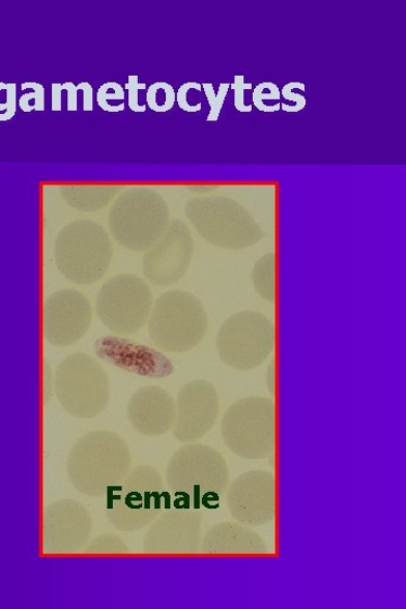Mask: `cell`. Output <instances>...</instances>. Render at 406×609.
I'll use <instances>...</instances> for the list:
<instances>
[{"label": "cell", "instance_id": "1", "mask_svg": "<svg viewBox=\"0 0 406 609\" xmlns=\"http://www.w3.org/2000/svg\"><path fill=\"white\" fill-rule=\"evenodd\" d=\"M229 485V470L215 448L189 443L173 454L166 470V486L174 504L203 513L220 506Z\"/></svg>", "mask_w": 406, "mask_h": 609}, {"label": "cell", "instance_id": "2", "mask_svg": "<svg viewBox=\"0 0 406 609\" xmlns=\"http://www.w3.org/2000/svg\"><path fill=\"white\" fill-rule=\"evenodd\" d=\"M131 454L117 433L102 430L84 434L67 458L73 486L87 497H101L131 471Z\"/></svg>", "mask_w": 406, "mask_h": 609}, {"label": "cell", "instance_id": "3", "mask_svg": "<svg viewBox=\"0 0 406 609\" xmlns=\"http://www.w3.org/2000/svg\"><path fill=\"white\" fill-rule=\"evenodd\" d=\"M168 492L161 473L138 467L106 492L105 515L118 531L132 533L151 526L168 507Z\"/></svg>", "mask_w": 406, "mask_h": 609}, {"label": "cell", "instance_id": "4", "mask_svg": "<svg viewBox=\"0 0 406 609\" xmlns=\"http://www.w3.org/2000/svg\"><path fill=\"white\" fill-rule=\"evenodd\" d=\"M148 326L151 340L161 351L187 353L205 338L208 315L198 297L174 289L155 301Z\"/></svg>", "mask_w": 406, "mask_h": 609}, {"label": "cell", "instance_id": "5", "mask_svg": "<svg viewBox=\"0 0 406 609\" xmlns=\"http://www.w3.org/2000/svg\"><path fill=\"white\" fill-rule=\"evenodd\" d=\"M227 448L246 460L268 458L276 444V404L271 398L249 396L231 404L221 420Z\"/></svg>", "mask_w": 406, "mask_h": 609}, {"label": "cell", "instance_id": "6", "mask_svg": "<svg viewBox=\"0 0 406 609\" xmlns=\"http://www.w3.org/2000/svg\"><path fill=\"white\" fill-rule=\"evenodd\" d=\"M112 244L106 231L91 220L67 225L56 239V268L77 284H92L106 274L112 259Z\"/></svg>", "mask_w": 406, "mask_h": 609}, {"label": "cell", "instance_id": "7", "mask_svg": "<svg viewBox=\"0 0 406 609\" xmlns=\"http://www.w3.org/2000/svg\"><path fill=\"white\" fill-rule=\"evenodd\" d=\"M54 392L64 410L79 419H93L111 396L109 376L100 363L86 354L67 356L54 373Z\"/></svg>", "mask_w": 406, "mask_h": 609}, {"label": "cell", "instance_id": "8", "mask_svg": "<svg viewBox=\"0 0 406 609\" xmlns=\"http://www.w3.org/2000/svg\"><path fill=\"white\" fill-rule=\"evenodd\" d=\"M275 329L268 316L255 310L230 315L218 331L216 345L220 359L231 368L251 370L271 354Z\"/></svg>", "mask_w": 406, "mask_h": 609}, {"label": "cell", "instance_id": "9", "mask_svg": "<svg viewBox=\"0 0 406 609\" xmlns=\"http://www.w3.org/2000/svg\"><path fill=\"white\" fill-rule=\"evenodd\" d=\"M153 304L148 281L136 275L123 274L101 287L96 309L100 321L111 332L127 335L148 325Z\"/></svg>", "mask_w": 406, "mask_h": 609}, {"label": "cell", "instance_id": "10", "mask_svg": "<svg viewBox=\"0 0 406 609\" xmlns=\"http://www.w3.org/2000/svg\"><path fill=\"white\" fill-rule=\"evenodd\" d=\"M167 208L160 195L148 190L124 193L111 210L110 227L122 245L134 251L149 249L163 233Z\"/></svg>", "mask_w": 406, "mask_h": 609}, {"label": "cell", "instance_id": "11", "mask_svg": "<svg viewBox=\"0 0 406 609\" xmlns=\"http://www.w3.org/2000/svg\"><path fill=\"white\" fill-rule=\"evenodd\" d=\"M188 214L203 237L223 246L240 248L259 237L251 217L230 200H194Z\"/></svg>", "mask_w": 406, "mask_h": 609}, {"label": "cell", "instance_id": "12", "mask_svg": "<svg viewBox=\"0 0 406 609\" xmlns=\"http://www.w3.org/2000/svg\"><path fill=\"white\" fill-rule=\"evenodd\" d=\"M225 499L238 523L248 528L269 525L276 517V477L263 470L244 472L229 482Z\"/></svg>", "mask_w": 406, "mask_h": 609}, {"label": "cell", "instance_id": "13", "mask_svg": "<svg viewBox=\"0 0 406 609\" xmlns=\"http://www.w3.org/2000/svg\"><path fill=\"white\" fill-rule=\"evenodd\" d=\"M202 512L174 504L156 518L143 537V553L185 555L196 553L201 543Z\"/></svg>", "mask_w": 406, "mask_h": 609}, {"label": "cell", "instance_id": "14", "mask_svg": "<svg viewBox=\"0 0 406 609\" xmlns=\"http://www.w3.org/2000/svg\"><path fill=\"white\" fill-rule=\"evenodd\" d=\"M93 308L83 293L66 288L51 294L43 305V333L53 345L76 344L92 325Z\"/></svg>", "mask_w": 406, "mask_h": 609}, {"label": "cell", "instance_id": "15", "mask_svg": "<svg viewBox=\"0 0 406 609\" xmlns=\"http://www.w3.org/2000/svg\"><path fill=\"white\" fill-rule=\"evenodd\" d=\"M93 520L89 510L73 499L49 505L43 515V549L49 555L79 553L90 542Z\"/></svg>", "mask_w": 406, "mask_h": 609}, {"label": "cell", "instance_id": "16", "mask_svg": "<svg viewBox=\"0 0 406 609\" xmlns=\"http://www.w3.org/2000/svg\"><path fill=\"white\" fill-rule=\"evenodd\" d=\"M176 408V421L172 429L174 437L185 444L194 443L205 437L217 421V390L208 381H191L179 392Z\"/></svg>", "mask_w": 406, "mask_h": 609}, {"label": "cell", "instance_id": "17", "mask_svg": "<svg viewBox=\"0 0 406 609\" xmlns=\"http://www.w3.org/2000/svg\"><path fill=\"white\" fill-rule=\"evenodd\" d=\"M192 240L182 223H173L163 238L144 254L143 275L152 283L168 286L179 281L191 263Z\"/></svg>", "mask_w": 406, "mask_h": 609}, {"label": "cell", "instance_id": "18", "mask_svg": "<svg viewBox=\"0 0 406 609\" xmlns=\"http://www.w3.org/2000/svg\"><path fill=\"white\" fill-rule=\"evenodd\" d=\"M127 414L137 432L148 437H160L173 429L177 415L176 399L160 386H143L131 396Z\"/></svg>", "mask_w": 406, "mask_h": 609}, {"label": "cell", "instance_id": "19", "mask_svg": "<svg viewBox=\"0 0 406 609\" xmlns=\"http://www.w3.org/2000/svg\"><path fill=\"white\" fill-rule=\"evenodd\" d=\"M199 548L206 555H265L269 550L263 537L238 521H223L212 528Z\"/></svg>", "mask_w": 406, "mask_h": 609}, {"label": "cell", "instance_id": "20", "mask_svg": "<svg viewBox=\"0 0 406 609\" xmlns=\"http://www.w3.org/2000/svg\"><path fill=\"white\" fill-rule=\"evenodd\" d=\"M114 193V189H87L78 187L66 188L63 192L64 198L73 207L89 212L105 207Z\"/></svg>", "mask_w": 406, "mask_h": 609}, {"label": "cell", "instance_id": "21", "mask_svg": "<svg viewBox=\"0 0 406 609\" xmlns=\"http://www.w3.org/2000/svg\"><path fill=\"white\" fill-rule=\"evenodd\" d=\"M252 279L256 292L266 300L272 301L276 296L275 257L268 254L259 258L253 269Z\"/></svg>", "mask_w": 406, "mask_h": 609}, {"label": "cell", "instance_id": "22", "mask_svg": "<svg viewBox=\"0 0 406 609\" xmlns=\"http://www.w3.org/2000/svg\"><path fill=\"white\" fill-rule=\"evenodd\" d=\"M148 106L158 113H164L173 109L177 102V93L173 86L158 81L149 87L147 94Z\"/></svg>", "mask_w": 406, "mask_h": 609}, {"label": "cell", "instance_id": "23", "mask_svg": "<svg viewBox=\"0 0 406 609\" xmlns=\"http://www.w3.org/2000/svg\"><path fill=\"white\" fill-rule=\"evenodd\" d=\"M85 553L91 555H126L129 553V547L122 537L104 534L87 543Z\"/></svg>", "mask_w": 406, "mask_h": 609}, {"label": "cell", "instance_id": "24", "mask_svg": "<svg viewBox=\"0 0 406 609\" xmlns=\"http://www.w3.org/2000/svg\"><path fill=\"white\" fill-rule=\"evenodd\" d=\"M33 90L31 93L23 94L18 100V106L23 112L45 111L46 109V89L39 83H23L21 90Z\"/></svg>", "mask_w": 406, "mask_h": 609}, {"label": "cell", "instance_id": "25", "mask_svg": "<svg viewBox=\"0 0 406 609\" xmlns=\"http://www.w3.org/2000/svg\"><path fill=\"white\" fill-rule=\"evenodd\" d=\"M281 97L280 89L275 83H270L269 93H266V83L258 84L253 91V106L258 111L266 113L277 112L281 109V103L276 105H267L266 101H279Z\"/></svg>", "mask_w": 406, "mask_h": 609}, {"label": "cell", "instance_id": "26", "mask_svg": "<svg viewBox=\"0 0 406 609\" xmlns=\"http://www.w3.org/2000/svg\"><path fill=\"white\" fill-rule=\"evenodd\" d=\"M201 85H202V90L205 91V94L207 97L211 106V112L208 114L207 122L215 123L219 119L221 109L224 106L225 100L230 89V84L221 83L219 85V90L217 93L215 92L214 85L212 83H206Z\"/></svg>", "mask_w": 406, "mask_h": 609}, {"label": "cell", "instance_id": "27", "mask_svg": "<svg viewBox=\"0 0 406 609\" xmlns=\"http://www.w3.org/2000/svg\"><path fill=\"white\" fill-rule=\"evenodd\" d=\"M16 84H5L0 81V123L9 122L14 118L17 111V89Z\"/></svg>", "mask_w": 406, "mask_h": 609}, {"label": "cell", "instance_id": "28", "mask_svg": "<svg viewBox=\"0 0 406 609\" xmlns=\"http://www.w3.org/2000/svg\"><path fill=\"white\" fill-rule=\"evenodd\" d=\"M125 98H126V93L124 87L118 83L109 81L100 87L98 91L97 100L99 106L103 111L112 113L110 102L122 101L124 103Z\"/></svg>", "mask_w": 406, "mask_h": 609}, {"label": "cell", "instance_id": "29", "mask_svg": "<svg viewBox=\"0 0 406 609\" xmlns=\"http://www.w3.org/2000/svg\"><path fill=\"white\" fill-rule=\"evenodd\" d=\"M296 89L301 90L302 92H305L306 86L303 83L293 81L284 85L280 92L281 97L284 98L287 101L295 103V105L292 109H290V113L300 112L304 110L307 104V100L304 96L294 93V90Z\"/></svg>", "mask_w": 406, "mask_h": 609}, {"label": "cell", "instance_id": "30", "mask_svg": "<svg viewBox=\"0 0 406 609\" xmlns=\"http://www.w3.org/2000/svg\"><path fill=\"white\" fill-rule=\"evenodd\" d=\"M138 79V76L130 75L128 77V83L126 84L125 89H127L128 91L129 109L136 113H141L147 111V106L140 105L139 91L147 90V84H140Z\"/></svg>", "mask_w": 406, "mask_h": 609}, {"label": "cell", "instance_id": "31", "mask_svg": "<svg viewBox=\"0 0 406 609\" xmlns=\"http://www.w3.org/2000/svg\"><path fill=\"white\" fill-rule=\"evenodd\" d=\"M230 89L236 92L234 102L236 109L242 113H249L253 110L252 105H245L244 103V91L252 90L253 85L250 83H245V78L243 75H237L234 78V84L230 85Z\"/></svg>", "mask_w": 406, "mask_h": 609}, {"label": "cell", "instance_id": "32", "mask_svg": "<svg viewBox=\"0 0 406 609\" xmlns=\"http://www.w3.org/2000/svg\"><path fill=\"white\" fill-rule=\"evenodd\" d=\"M190 90H195L200 92L202 91V85L195 81L183 84L177 93V102L183 111L195 113L201 110L202 105L200 103L192 105L188 102V94Z\"/></svg>", "mask_w": 406, "mask_h": 609}, {"label": "cell", "instance_id": "33", "mask_svg": "<svg viewBox=\"0 0 406 609\" xmlns=\"http://www.w3.org/2000/svg\"><path fill=\"white\" fill-rule=\"evenodd\" d=\"M78 90L84 93V111H93V87L90 83H80L77 85Z\"/></svg>", "mask_w": 406, "mask_h": 609}, {"label": "cell", "instance_id": "34", "mask_svg": "<svg viewBox=\"0 0 406 609\" xmlns=\"http://www.w3.org/2000/svg\"><path fill=\"white\" fill-rule=\"evenodd\" d=\"M63 84L53 83L51 85V109L52 111H62L63 102H62V92H63Z\"/></svg>", "mask_w": 406, "mask_h": 609}, {"label": "cell", "instance_id": "35", "mask_svg": "<svg viewBox=\"0 0 406 609\" xmlns=\"http://www.w3.org/2000/svg\"><path fill=\"white\" fill-rule=\"evenodd\" d=\"M63 90L67 91L68 93V105L67 109L71 112H75L78 109V100H77V93H78V87L74 84V83H65L63 84Z\"/></svg>", "mask_w": 406, "mask_h": 609}]
</instances>
